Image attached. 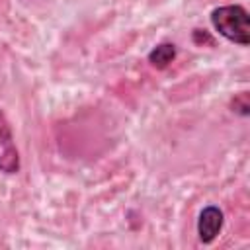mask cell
<instances>
[{"label":"cell","instance_id":"obj_1","mask_svg":"<svg viewBox=\"0 0 250 250\" xmlns=\"http://www.w3.org/2000/svg\"><path fill=\"white\" fill-rule=\"evenodd\" d=\"M211 25L227 41L246 47L250 43V16L244 6L229 4L219 6L211 12Z\"/></svg>","mask_w":250,"mask_h":250},{"label":"cell","instance_id":"obj_2","mask_svg":"<svg viewBox=\"0 0 250 250\" xmlns=\"http://www.w3.org/2000/svg\"><path fill=\"white\" fill-rule=\"evenodd\" d=\"M0 172L18 174L20 172V152L14 141L12 127L0 109Z\"/></svg>","mask_w":250,"mask_h":250},{"label":"cell","instance_id":"obj_3","mask_svg":"<svg viewBox=\"0 0 250 250\" xmlns=\"http://www.w3.org/2000/svg\"><path fill=\"white\" fill-rule=\"evenodd\" d=\"M223 223H225V215L223 211L217 207V205H207L201 209L199 213V219H197V234H199V240L203 244H211L221 229H223Z\"/></svg>","mask_w":250,"mask_h":250},{"label":"cell","instance_id":"obj_4","mask_svg":"<svg viewBox=\"0 0 250 250\" xmlns=\"http://www.w3.org/2000/svg\"><path fill=\"white\" fill-rule=\"evenodd\" d=\"M148 62L154 66V68H158V70H162V68H166L174 59H176V45L174 43H160V45H156L150 53H148Z\"/></svg>","mask_w":250,"mask_h":250},{"label":"cell","instance_id":"obj_5","mask_svg":"<svg viewBox=\"0 0 250 250\" xmlns=\"http://www.w3.org/2000/svg\"><path fill=\"white\" fill-rule=\"evenodd\" d=\"M230 107H232V111H234V113H238V115L246 117V115L250 113V102H248V94H246V92L236 94V96L232 98V102H230Z\"/></svg>","mask_w":250,"mask_h":250},{"label":"cell","instance_id":"obj_6","mask_svg":"<svg viewBox=\"0 0 250 250\" xmlns=\"http://www.w3.org/2000/svg\"><path fill=\"white\" fill-rule=\"evenodd\" d=\"M193 41H195L197 45H201V43H209V45H213V37H211L205 29H195V31H193Z\"/></svg>","mask_w":250,"mask_h":250}]
</instances>
